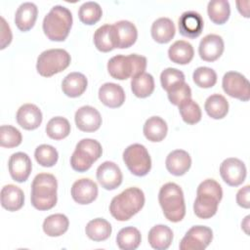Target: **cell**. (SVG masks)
I'll list each match as a JSON object with an SVG mask.
<instances>
[{"label":"cell","instance_id":"cell-30","mask_svg":"<svg viewBox=\"0 0 250 250\" xmlns=\"http://www.w3.org/2000/svg\"><path fill=\"white\" fill-rule=\"evenodd\" d=\"M145 137L150 142H161L167 135V123L159 116L149 117L143 128Z\"/></svg>","mask_w":250,"mask_h":250},{"label":"cell","instance_id":"cell-19","mask_svg":"<svg viewBox=\"0 0 250 250\" xmlns=\"http://www.w3.org/2000/svg\"><path fill=\"white\" fill-rule=\"evenodd\" d=\"M99 99L104 105L115 108L121 106L124 104L125 93L120 85L107 82L100 87Z\"/></svg>","mask_w":250,"mask_h":250},{"label":"cell","instance_id":"cell-21","mask_svg":"<svg viewBox=\"0 0 250 250\" xmlns=\"http://www.w3.org/2000/svg\"><path fill=\"white\" fill-rule=\"evenodd\" d=\"M220 201L212 194L196 192V198L193 203L194 214L200 219H209L217 213Z\"/></svg>","mask_w":250,"mask_h":250},{"label":"cell","instance_id":"cell-32","mask_svg":"<svg viewBox=\"0 0 250 250\" xmlns=\"http://www.w3.org/2000/svg\"><path fill=\"white\" fill-rule=\"evenodd\" d=\"M69 226L67 217L63 214H53L48 216L43 222V230L49 236L62 235Z\"/></svg>","mask_w":250,"mask_h":250},{"label":"cell","instance_id":"cell-25","mask_svg":"<svg viewBox=\"0 0 250 250\" xmlns=\"http://www.w3.org/2000/svg\"><path fill=\"white\" fill-rule=\"evenodd\" d=\"M147 239L153 249L165 250L172 243L173 231L165 225H156L149 229Z\"/></svg>","mask_w":250,"mask_h":250},{"label":"cell","instance_id":"cell-27","mask_svg":"<svg viewBox=\"0 0 250 250\" xmlns=\"http://www.w3.org/2000/svg\"><path fill=\"white\" fill-rule=\"evenodd\" d=\"M94 44L101 52H109L116 48V37L113 24H104L94 33Z\"/></svg>","mask_w":250,"mask_h":250},{"label":"cell","instance_id":"cell-3","mask_svg":"<svg viewBox=\"0 0 250 250\" xmlns=\"http://www.w3.org/2000/svg\"><path fill=\"white\" fill-rule=\"evenodd\" d=\"M158 201L165 218L173 223L182 221L186 215L184 193L175 183L163 185L158 193Z\"/></svg>","mask_w":250,"mask_h":250},{"label":"cell","instance_id":"cell-17","mask_svg":"<svg viewBox=\"0 0 250 250\" xmlns=\"http://www.w3.org/2000/svg\"><path fill=\"white\" fill-rule=\"evenodd\" d=\"M224 48V40L220 35L208 34L201 39L198 53L203 61L214 62L221 57Z\"/></svg>","mask_w":250,"mask_h":250},{"label":"cell","instance_id":"cell-22","mask_svg":"<svg viewBox=\"0 0 250 250\" xmlns=\"http://www.w3.org/2000/svg\"><path fill=\"white\" fill-rule=\"evenodd\" d=\"M116 37V48L131 47L137 40L138 31L134 23L129 21H119L113 24Z\"/></svg>","mask_w":250,"mask_h":250},{"label":"cell","instance_id":"cell-45","mask_svg":"<svg viewBox=\"0 0 250 250\" xmlns=\"http://www.w3.org/2000/svg\"><path fill=\"white\" fill-rule=\"evenodd\" d=\"M250 186L247 185L244 188H240L236 193V202L237 204L245 209H248L250 207Z\"/></svg>","mask_w":250,"mask_h":250},{"label":"cell","instance_id":"cell-16","mask_svg":"<svg viewBox=\"0 0 250 250\" xmlns=\"http://www.w3.org/2000/svg\"><path fill=\"white\" fill-rule=\"evenodd\" d=\"M70 192L73 200L78 204H89L98 196V186L92 180L83 178L73 183Z\"/></svg>","mask_w":250,"mask_h":250},{"label":"cell","instance_id":"cell-34","mask_svg":"<svg viewBox=\"0 0 250 250\" xmlns=\"http://www.w3.org/2000/svg\"><path fill=\"white\" fill-rule=\"evenodd\" d=\"M204 108L211 118L222 119L229 111V103L224 96L220 94H213L205 101Z\"/></svg>","mask_w":250,"mask_h":250},{"label":"cell","instance_id":"cell-1","mask_svg":"<svg viewBox=\"0 0 250 250\" xmlns=\"http://www.w3.org/2000/svg\"><path fill=\"white\" fill-rule=\"evenodd\" d=\"M145 204V194L139 188L132 187L123 190L111 199L109 212L117 221L130 220Z\"/></svg>","mask_w":250,"mask_h":250},{"label":"cell","instance_id":"cell-10","mask_svg":"<svg viewBox=\"0 0 250 250\" xmlns=\"http://www.w3.org/2000/svg\"><path fill=\"white\" fill-rule=\"evenodd\" d=\"M213 239V231L205 226L191 227L180 242L181 250H204Z\"/></svg>","mask_w":250,"mask_h":250},{"label":"cell","instance_id":"cell-11","mask_svg":"<svg viewBox=\"0 0 250 250\" xmlns=\"http://www.w3.org/2000/svg\"><path fill=\"white\" fill-rule=\"evenodd\" d=\"M220 175L226 184L230 187H237L246 178L245 164L238 158H227L220 165Z\"/></svg>","mask_w":250,"mask_h":250},{"label":"cell","instance_id":"cell-31","mask_svg":"<svg viewBox=\"0 0 250 250\" xmlns=\"http://www.w3.org/2000/svg\"><path fill=\"white\" fill-rule=\"evenodd\" d=\"M111 230V225L103 218L91 220L85 228L87 236L94 241L106 240L110 236Z\"/></svg>","mask_w":250,"mask_h":250},{"label":"cell","instance_id":"cell-14","mask_svg":"<svg viewBox=\"0 0 250 250\" xmlns=\"http://www.w3.org/2000/svg\"><path fill=\"white\" fill-rule=\"evenodd\" d=\"M8 167L12 179L18 183H23L31 173L32 163L26 153L20 151L11 155Z\"/></svg>","mask_w":250,"mask_h":250},{"label":"cell","instance_id":"cell-20","mask_svg":"<svg viewBox=\"0 0 250 250\" xmlns=\"http://www.w3.org/2000/svg\"><path fill=\"white\" fill-rule=\"evenodd\" d=\"M166 169L174 176H182L186 174L191 166V158L189 154L183 149L173 150L168 154L165 161Z\"/></svg>","mask_w":250,"mask_h":250},{"label":"cell","instance_id":"cell-44","mask_svg":"<svg viewBox=\"0 0 250 250\" xmlns=\"http://www.w3.org/2000/svg\"><path fill=\"white\" fill-rule=\"evenodd\" d=\"M185 81V74L174 67H168L164 69L160 74L161 86L165 91L171 89L175 84Z\"/></svg>","mask_w":250,"mask_h":250},{"label":"cell","instance_id":"cell-26","mask_svg":"<svg viewBox=\"0 0 250 250\" xmlns=\"http://www.w3.org/2000/svg\"><path fill=\"white\" fill-rule=\"evenodd\" d=\"M87 85L88 81L84 74L80 72H71L63 78L62 82V89L63 94L67 97L76 98L85 92Z\"/></svg>","mask_w":250,"mask_h":250},{"label":"cell","instance_id":"cell-40","mask_svg":"<svg viewBox=\"0 0 250 250\" xmlns=\"http://www.w3.org/2000/svg\"><path fill=\"white\" fill-rule=\"evenodd\" d=\"M36 161L43 167L54 166L59 158L57 149L50 145H40L34 151Z\"/></svg>","mask_w":250,"mask_h":250},{"label":"cell","instance_id":"cell-4","mask_svg":"<svg viewBox=\"0 0 250 250\" xmlns=\"http://www.w3.org/2000/svg\"><path fill=\"white\" fill-rule=\"evenodd\" d=\"M72 25L71 12L61 5L54 6L43 20V31L52 41H63Z\"/></svg>","mask_w":250,"mask_h":250},{"label":"cell","instance_id":"cell-46","mask_svg":"<svg viewBox=\"0 0 250 250\" xmlns=\"http://www.w3.org/2000/svg\"><path fill=\"white\" fill-rule=\"evenodd\" d=\"M12 41V32L4 18H1V49L6 48Z\"/></svg>","mask_w":250,"mask_h":250},{"label":"cell","instance_id":"cell-13","mask_svg":"<svg viewBox=\"0 0 250 250\" xmlns=\"http://www.w3.org/2000/svg\"><path fill=\"white\" fill-rule=\"evenodd\" d=\"M204 21L201 15L195 11H187L182 14L178 21L180 33L188 38L198 37L203 29Z\"/></svg>","mask_w":250,"mask_h":250},{"label":"cell","instance_id":"cell-24","mask_svg":"<svg viewBox=\"0 0 250 250\" xmlns=\"http://www.w3.org/2000/svg\"><path fill=\"white\" fill-rule=\"evenodd\" d=\"M23 191L15 185H6L1 189V205L8 211L14 212L23 206Z\"/></svg>","mask_w":250,"mask_h":250},{"label":"cell","instance_id":"cell-36","mask_svg":"<svg viewBox=\"0 0 250 250\" xmlns=\"http://www.w3.org/2000/svg\"><path fill=\"white\" fill-rule=\"evenodd\" d=\"M207 13L209 19L216 24L225 23L230 15L229 3L227 0H212L208 3Z\"/></svg>","mask_w":250,"mask_h":250},{"label":"cell","instance_id":"cell-43","mask_svg":"<svg viewBox=\"0 0 250 250\" xmlns=\"http://www.w3.org/2000/svg\"><path fill=\"white\" fill-rule=\"evenodd\" d=\"M167 93L170 103L175 105H180L183 102L191 98V89L185 81L175 84Z\"/></svg>","mask_w":250,"mask_h":250},{"label":"cell","instance_id":"cell-7","mask_svg":"<svg viewBox=\"0 0 250 250\" xmlns=\"http://www.w3.org/2000/svg\"><path fill=\"white\" fill-rule=\"evenodd\" d=\"M70 55L63 49H49L37 58L36 69L44 77H50L64 70L70 63Z\"/></svg>","mask_w":250,"mask_h":250},{"label":"cell","instance_id":"cell-28","mask_svg":"<svg viewBox=\"0 0 250 250\" xmlns=\"http://www.w3.org/2000/svg\"><path fill=\"white\" fill-rule=\"evenodd\" d=\"M150 32L152 38L156 42L165 44L172 40L175 35L176 28L174 22L169 18H159L153 21Z\"/></svg>","mask_w":250,"mask_h":250},{"label":"cell","instance_id":"cell-41","mask_svg":"<svg viewBox=\"0 0 250 250\" xmlns=\"http://www.w3.org/2000/svg\"><path fill=\"white\" fill-rule=\"evenodd\" d=\"M22 140L21 132L11 125H2L0 127V146L2 147H15L21 145Z\"/></svg>","mask_w":250,"mask_h":250},{"label":"cell","instance_id":"cell-8","mask_svg":"<svg viewBox=\"0 0 250 250\" xmlns=\"http://www.w3.org/2000/svg\"><path fill=\"white\" fill-rule=\"evenodd\" d=\"M123 161L129 171L138 177L146 176L151 168V159L148 151L141 144H133L127 146L123 152Z\"/></svg>","mask_w":250,"mask_h":250},{"label":"cell","instance_id":"cell-35","mask_svg":"<svg viewBox=\"0 0 250 250\" xmlns=\"http://www.w3.org/2000/svg\"><path fill=\"white\" fill-rule=\"evenodd\" d=\"M131 89L133 94L138 98H146L150 96L154 90V79L152 75L143 72L132 77Z\"/></svg>","mask_w":250,"mask_h":250},{"label":"cell","instance_id":"cell-2","mask_svg":"<svg viewBox=\"0 0 250 250\" xmlns=\"http://www.w3.org/2000/svg\"><path fill=\"white\" fill-rule=\"evenodd\" d=\"M58 182L54 175L40 173L35 176L31 184L30 200L32 206L40 211L52 209L58 200Z\"/></svg>","mask_w":250,"mask_h":250},{"label":"cell","instance_id":"cell-23","mask_svg":"<svg viewBox=\"0 0 250 250\" xmlns=\"http://www.w3.org/2000/svg\"><path fill=\"white\" fill-rule=\"evenodd\" d=\"M38 9L34 3L24 2L17 10L15 23L21 31H28L36 21Z\"/></svg>","mask_w":250,"mask_h":250},{"label":"cell","instance_id":"cell-18","mask_svg":"<svg viewBox=\"0 0 250 250\" xmlns=\"http://www.w3.org/2000/svg\"><path fill=\"white\" fill-rule=\"evenodd\" d=\"M42 112L39 107L33 104L21 105L17 112L16 119L18 124L25 130H34L42 122Z\"/></svg>","mask_w":250,"mask_h":250},{"label":"cell","instance_id":"cell-6","mask_svg":"<svg viewBox=\"0 0 250 250\" xmlns=\"http://www.w3.org/2000/svg\"><path fill=\"white\" fill-rule=\"evenodd\" d=\"M103 153L101 144L93 139L79 141L70 157V165L77 172L89 170L92 164L97 161Z\"/></svg>","mask_w":250,"mask_h":250},{"label":"cell","instance_id":"cell-37","mask_svg":"<svg viewBox=\"0 0 250 250\" xmlns=\"http://www.w3.org/2000/svg\"><path fill=\"white\" fill-rule=\"evenodd\" d=\"M46 133L53 140H62L69 135L70 124L64 117H53L46 125Z\"/></svg>","mask_w":250,"mask_h":250},{"label":"cell","instance_id":"cell-15","mask_svg":"<svg viewBox=\"0 0 250 250\" xmlns=\"http://www.w3.org/2000/svg\"><path fill=\"white\" fill-rule=\"evenodd\" d=\"M77 128L83 132L97 131L102 125V116L100 112L91 105L79 107L74 115Z\"/></svg>","mask_w":250,"mask_h":250},{"label":"cell","instance_id":"cell-5","mask_svg":"<svg viewBox=\"0 0 250 250\" xmlns=\"http://www.w3.org/2000/svg\"><path fill=\"white\" fill-rule=\"evenodd\" d=\"M146 59L144 56L131 54L128 56L117 55L107 62V70L111 77L118 80H125L145 72Z\"/></svg>","mask_w":250,"mask_h":250},{"label":"cell","instance_id":"cell-29","mask_svg":"<svg viewBox=\"0 0 250 250\" xmlns=\"http://www.w3.org/2000/svg\"><path fill=\"white\" fill-rule=\"evenodd\" d=\"M194 55L193 47L190 43L185 40H178L174 42L168 50L169 59L178 64L188 63Z\"/></svg>","mask_w":250,"mask_h":250},{"label":"cell","instance_id":"cell-33","mask_svg":"<svg viewBox=\"0 0 250 250\" xmlns=\"http://www.w3.org/2000/svg\"><path fill=\"white\" fill-rule=\"evenodd\" d=\"M142 240L141 232L134 227L121 229L116 235V244L122 250H135Z\"/></svg>","mask_w":250,"mask_h":250},{"label":"cell","instance_id":"cell-12","mask_svg":"<svg viewBox=\"0 0 250 250\" xmlns=\"http://www.w3.org/2000/svg\"><path fill=\"white\" fill-rule=\"evenodd\" d=\"M120 168L111 161H104L97 169V180L99 184L107 190L117 188L122 183Z\"/></svg>","mask_w":250,"mask_h":250},{"label":"cell","instance_id":"cell-39","mask_svg":"<svg viewBox=\"0 0 250 250\" xmlns=\"http://www.w3.org/2000/svg\"><path fill=\"white\" fill-rule=\"evenodd\" d=\"M179 106V111L182 119L188 124H195L201 119V109L197 103L193 100L188 99L183 102Z\"/></svg>","mask_w":250,"mask_h":250},{"label":"cell","instance_id":"cell-42","mask_svg":"<svg viewBox=\"0 0 250 250\" xmlns=\"http://www.w3.org/2000/svg\"><path fill=\"white\" fill-rule=\"evenodd\" d=\"M192 79L200 88H211L217 82V74L215 70L210 67L199 66L193 71Z\"/></svg>","mask_w":250,"mask_h":250},{"label":"cell","instance_id":"cell-9","mask_svg":"<svg viewBox=\"0 0 250 250\" xmlns=\"http://www.w3.org/2000/svg\"><path fill=\"white\" fill-rule=\"evenodd\" d=\"M224 91L231 98L247 102L250 99V84L247 78L237 71L227 72L222 81Z\"/></svg>","mask_w":250,"mask_h":250},{"label":"cell","instance_id":"cell-38","mask_svg":"<svg viewBox=\"0 0 250 250\" xmlns=\"http://www.w3.org/2000/svg\"><path fill=\"white\" fill-rule=\"evenodd\" d=\"M103 15L101 6L97 2L89 1L83 3L78 10V17L84 24L92 25L98 22Z\"/></svg>","mask_w":250,"mask_h":250}]
</instances>
